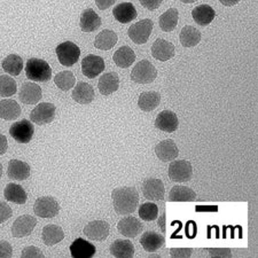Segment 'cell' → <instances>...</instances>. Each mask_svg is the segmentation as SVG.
<instances>
[{"label":"cell","mask_w":258,"mask_h":258,"mask_svg":"<svg viewBox=\"0 0 258 258\" xmlns=\"http://www.w3.org/2000/svg\"><path fill=\"white\" fill-rule=\"evenodd\" d=\"M114 209L118 215H130L138 208L139 194L135 187H119L111 193Z\"/></svg>","instance_id":"1"},{"label":"cell","mask_w":258,"mask_h":258,"mask_svg":"<svg viewBox=\"0 0 258 258\" xmlns=\"http://www.w3.org/2000/svg\"><path fill=\"white\" fill-rule=\"evenodd\" d=\"M26 75L28 80L37 83H43L51 80L52 69L46 61L31 57L26 64Z\"/></svg>","instance_id":"2"},{"label":"cell","mask_w":258,"mask_h":258,"mask_svg":"<svg viewBox=\"0 0 258 258\" xmlns=\"http://www.w3.org/2000/svg\"><path fill=\"white\" fill-rule=\"evenodd\" d=\"M156 68L148 60H141L131 72V80L138 84H149L156 80Z\"/></svg>","instance_id":"3"},{"label":"cell","mask_w":258,"mask_h":258,"mask_svg":"<svg viewBox=\"0 0 258 258\" xmlns=\"http://www.w3.org/2000/svg\"><path fill=\"white\" fill-rule=\"evenodd\" d=\"M57 59L62 66L72 67L80 59L81 49L73 41H64L61 43L55 49Z\"/></svg>","instance_id":"4"},{"label":"cell","mask_w":258,"mask_h":258,"mask_svg":"<svg viewBox=\"0 0 258 258\" xmlns=\"http://www.w3.org/2000/svg\"><path fill=\"white\" fill-rule=\"evenodd\" d=\"M153 31V21L149 19L141 20L139 22L128 28V37H130L131 40L136 44H145L147 43L149 37H151V33Z\"/></svg>","instance_id":"5"},{"label":"cell","mask_w":258,"mask_h":258,"mask_svg":"<svg viewBox=\"0 0 258 258\" xmlns=\"http://www.w3.org/2000/svg\"><path fill=\"white\" fill-rule=\"evenodd\" d=\"M33 211L38 217L53 218L59 214L60 206L56 202V200L52 197H41L36 200Z\"/></svg>","instance_id":"6"},{"label":"cell","mask_w":258,"mask_h":258,"mask_svg":"<svg viewBox=\"0 0 258 258\" xmlns=\"http://www.w3.org/2000/svg\"><path fill=\"white\" fill-rule=\"evenodd\" d=\"M33 133H35V127H33L31 120L28 119L15 122L10 128L11 137L19 144L30 143Z\"/></svg>","instance_id":"7"},{"label":"cell","mask_w":258,"mask_h":258,"mask_svg":"<svg viewBox=\"0 0 258 258\" xmlns=\"http://www.w3.org/2000/svg\"><path fill=\"white\" fill-rule=\"evenodd\" d=\"M193 168L188 161H174L169 165V178L174 182H185L192 178Z\"/></svg>","instance_id":"8"},{"label":"cell","mask_w":258,"mask_h":258,"mask_svg":"<svg viewBox=\"0 0 258 258\" xmlns=\"http://www.w3.org/2000/svg\"><path fill=\"white\" fill-rule=\"evenodd\" d=\"M55 106L49 102H41L35 109H32L30 114L31 122L36 123L37 125H45V124L52 123L55 117Z\"/></svg>","instance_id":"9"},{"label":"cell","mask_w":258,"mask_h":258,"mask_svg":"<svg viewBox=\"0 0 258 258\" xmlns=\"http://www.w3.org/2000/svg\"><path fill=\"white\" fill-rule=\"evenodd\" d=\"M144 197L149 201H161L164 199L165 187L164 184L157 178H148L143 182Z\"/></svg>","instance_id":"10"},{"label":"cell","mask_w":258,"mask_h":258,"mask_svg":"<svg viewBox=\"0 0 258 258\" xmlns=\"http://www.w3.org/2000/svg\"><path fill=\"white\" fill-rule=\"evenodd\" d=\"M86 238L93 241H105L110 233V225L105 220H93L84 227Z\"/></svg>","instance_id":"11"},{"label":"cell","mask_w":258,"mask_h":258,"mask_svg":"<svg viewBox=\"0 0 258 258\" xmlns=\"http://www.w3.org/2000/svg\"><path fill=\"white\" fill-rule=\"evenodd\" d=\"M105 61L101 56L98 55H87L82 61V72L87 78L98 77L103 70H105Z\"/></svg>","instance_id":"12"},{"label":"cell","mask_w":258,"mask_h":258,"mask_svg":"<svg viewBox=\"0 0 258 258\" xmlns=\"http://www.w3.org/2000/svg\"><path fill=\"white\" fill-rule=\"evenodd\" d=\"M37 225V220L30 215L20 216L12 226V234L15 238H24V236L30 235L33 228Z\"/></svg>","instance_id":"13"},{"label":"cell","mask_w":258,"mask_h":258,"mask_svg":"<svg viewBox=\"0 0 258 258\" xmlns=\"http://www.w3.org/2000/svg\"><path fill=\"white\" fill-rule=\"evenodd\" d=\"M117 230L120 234L126 236V238H135V236L143 232L144 225L140 220H138V218L128 216V217L119 220V223L117 224Z\"/></svg>","instance_id":"14"},{"label":"cell","mask_w":258,"mask_h":258,"mask_svg":"<svg viewBox=\"0 0 258 258\" xmlns=\"http://www.w3.org/2000/svg\"><path fill=\"white\" fill-rule=\"evenodd\" d=\"M41 97H43L41 89L36 83H24L19 93L20 101L26 105H36L37 102L40 101Z\"/></svg>","instance_id":"15"},{"label":"cell","mask_w":258,"mask_h":258,"mask_svg":"<svg viewBox=\"0 0 258 258\" xmlns=\"http://www.w3.org/2000/svg\"><path fill=\"white\" fill-rule=\"evenodd\" d=\"M179 120L177 115L171 110H163L157 115L155 119V126L159 130L168 133H172L178 128Z\"/></svg>","instance_id":"16"},{"label":"cell","mask_w":258,"mask_h":258,"mask_svg":"<svg viewBox=\"0 0 258 258\" xmlns=\"http://www.w3.org/2000/svg\"><path fill=\"white\" fill-rule=\"evenodd\" d=\"M174 45L164 39H156L152 46V55L159 61H168L174 56Z\"/></svg>","instance_id":"17"},{"label":"cell","mask_w":258,"mask_h":258,"mask_svg":"<svg viewBox=\"0 0 258 258\" xmlns=\"http://www.w3.org/2000/svg\"><path fill=\"white\" fill-rule=\"evenodd\" d=\"M155 154L161 161L170 162L177 159L179 155V149L173 140L166 139L156 145Z\"/></svg>","instance_id":"18"},{"label":"cell","mask_w":258,"mask_h":258,"mask_svg":"<svg viewBox=\"0 0 258 258\" xmlns=\"http://www.w3.org/2000/svg\"><path fill=\"white\" fill-rule=\"evenodd\" d=\"M94 245L82 238H78L70 245V253L75 258H91L95 255Z\"/></svg>","instance_id":"19"},{"label":"cell","mask_w":258,"mask_h":258,"mask_svg":"<svg viewBox=\"0 0 258 258\" xmlns=\"http://www.w3.org/2000/svg\"><path fill=\"white\" fill-rule=\"evenodd\" d=\"M95 93L93 87L85 82H80L75 86L73 92V99L74 101L81 105H89L94 100Z\"/></svg>","instance_id":"20"},{"label":"cell","mask_w":258,"mask_h":258,"mask_svg":"<svg viewBox=\"0 0 258 258\" xmlns=\"http://www.w3.org/2000/svg\"><path fill=\"white\" fill-rule=\"evenodd\" d=\"M30 176V165L20 160H12L8 163V177L13 180H26Z\"/></svg>","instance_id":"21"},{"label":"cell","mask_w":258,"mask_h":258,"mask_svg":"<svg viewBox=\"0 0 258 258\" xmlns=\"http://www.w3.org/2000/svg\"><path fill=\"white\" fill-rule=\"evenodd\" d=\"M98 87L100 93L103 95H110L116 92L119 87V77L116 73H107L100 77Z\"/></svg>","instance_id":"22"},{"label":"cell","mask_w":258,"mask_h":258,"mask_svg":"<svg viewBox=\"0 0 258 258\" xmlns=\"http://www.w3.org/2000/svg\"><path fill=\"white\" fill-rule=\"evenodd\" d=\"M140 243L146 251L154 252L163 247V244L165 243V238L163 235H161L160 233L148 231L144 233V235L141 236Z\"/></svg>","instance_id":"23"},{"label":"cell","mask_w":258,"mask_h":258,"mask_svg":"<svg viewBox=\"0 0 258 258\" xmlns=\"http://www.w3.org/2000/svg\"><path fill=\"white\" fill-rule=\"evenodd\" d=\"M114 18L118 21V22L125 24L131 22V21L137 18V10L131 3H122L116 6L113 10Z\"/></svg>","instance_id":"24"},{"label":"cell","mask_w":258,"mask_h":258,"mask_svg":"<svg viewBox=\"0 0 258 258\" xmlns=\"http://www.w3.org/2000/svg\"><path fill=\"white\" fill-rule=\"evenodd\" d=\"M192 16L199 26L207 27L214 21L216 12L209 5H199L192 11Z\"/></svg>","instance_id":"25"},{"label":"cell","mask_w":258,"mask_h":258,"mask_svg":"<svg viewBox=\"0 0 258 258\" xmlns=\"http://www.w3.org/2000/svg\"><path fill=\"white\" fill-rule=\"evenodd\" d=\"M81 29L84 32H93L101 26V19L93 10H85L81 15Z\"/></svg>","instance_id":"26"},{"label":"cell","mask_w":258,"mask_h":258,"mask_svg":"<svg viewBox=\"0 0 258 258\" xmlns=\"http://www.w3.org/2000/svg\"><path fill=\"white\" fill-rule=\"evenodd\" d=\"M4 197L7 201L13 202L15 205H24L28 199L26 190L19 184H8L4 190Z\"/></svg>","instance_id":"27"},{"label":"cell","mask_w":258,"mask_h":258,"mask_svg":"<svg viewBox=\"0 0 258 258\" xmlns=\"http://www.w3.org/2000/svg\"><path fill=\"white\" fill-rule=\"evenodd\" d=\"M21 115V107L18 101L11 99H5L0 101V118L5 120H13L19 118Z\"/></svg>","instance_id":"28"},{"label":"cell","mask_w":258,"mask_h":258,"mask_svg":"<svg viewBox=\"0 0 258 258\" xmlns=\"http://www.w3.org/2000/svg\"><path fill=\"white\" fill-rule=\"evenodd\" d=\"M113 60L116 63V66H118L119 68L125 69L135 63L136 54H135V52H133V49L131 47L122 46L115 52Z\"/></svg>","instance_id":"29"},{"label":"cell","mask_w":258,"mask_h":258,"mask_svg":"<svg viewBox=\"0 0 258 258\" xmlns=\"http://www.w3.org/2000/svg\"><path fill=\"white\" fill-rule=\"evenodd\" d=\"M109 250L111 255L117 258H130L135 255V247L130 240H116Z\"/></svg>","instance_id":"30"},{"label":"cell","mask_w":258,"mask_h":258,"mask_svg":"<svg viewBox=\"0 0 258 258\" xmlns=\"http://www.w3.org/2000/svg\"><path fill=\"white\" fill-rule=\"evenodd\" d=\"M118 37L113 30H102L95 37L94 46L102 51H109L117 43Z\"/></svg>","instance_id":"31"},{"label":"cell","mask_w":258,"mask_h":258,"mask_svg":"<svg viewBox=\"0 0 258 258\" xmlns=\"http://www.w3.org/2000/svg\"><path fill=\"white\" fill-rule=\"evenodd\" d=\"M197 199V193L186 186H174L169 193V200L171 202H192Z\"/></svg>","instance_id":"32"},{"label":"cell","mask_w":258,"mask_h":258,"mask_svg":"<svg viewBox=\"0 0 258 258\" xmlns=\"http://www.w3.org/2000/svg\"><path fill=\"white\" fill-rule=\"evenodd\" d=\"M179 39L184 47H194L201 41V32L192 26H186L181 29Z\"/></svg>","instance_id":"33"},{"label":"cell","mask_w":258,"mask_h":258,"mask_svg":"<svg viewBox=\"0 0 258 258\" xmlns=\"http://www.w3.org/2000/svg\"><path fill=\"white\" fill-rule=\"evenodd\" d=\"M43 242L46 245H54L64 239V232L57 225H47L43 228Z\"/></svg>","instance_id":"34"},{"label":"cell","mask_w":258,"mask_h":258,"mask_svg":"<svg viewBox=\"0 0 258 258\" xmlns=\"http://www.w3.org/2000/svg\"><path fill=\"white\" fill-rule=\"evenodd\" d=\"M161 102V95L159 92H144L140 94L138 106L144 111H153L159 107Z\"/></svg>","instance_id":"35"},{"label":"cell","mask_w":258,"mask_h":258,"mask_svg":"<svg viewBox=\"0 0 258 258\" xmlns=\"http://www.w3.org/2000/svg\"><path fill=\"white\" fill-rule=\"evenodd\" d=\"M3 69L12 76H19L23 69L22 57L16 55V54H11V55L6 56L3 61Z\"/></svg>","instance_id":"36"},{"label":"cell","mask_w":258,"mask_h":258,"mask_svg":"<svg viewBox=\"0 0 258 258\" xmlns=\"http://www.w3.org/2000/svg\"><path fill=\"white\" fill-rule=\"evenodd\" d=\"M179 13L176 8H170L165 12V13L160 16V28L165 32H170L174 30V28L178 24Z\"/></svg>","instance_id":"37"},{"label":"cell","mask_w":258,"mask_h":258,"mask_svg":"<svg viewBox=\"0 0 258 258\" xmlns=\"http://www.w3.org/2000/svg\"><path fill=\"white\" fill-rule=\"evenodd\" d=\"M54 83L62 91H69L76 84V77L72 72H61L54 78Z\"/></svg>","instance_id":"38"},{"label":"cell","mask_w":258,"mask_h":258,"mask_svg":"<svg viewBox=\"0 0 258 258\" xmlns=\"http://www.w3.org/2000/svg\"><path fill=\"white\" fill-rule=\"evenodd\" d=\"M16 91H18V86H16V82L13 78L7 76V75L0 76V97H13Z\"/></svg>","instance_id":"39"},{"label":"cell","mask_w":258,"mask_h":258,"mask_svg":"<svg viewBox=\"0 0 258 258\" xmlns=\"http://www.w3.org/2000/svg\"><path fill=\"white\" fill-rule=\"evenodd\" d=\"M139 217L146 222H153L159 216V207L153 202H146L141 205L138 210Z\"/></svg>","instance_id":"40"},{"label":"cell","mask_w":258,"mask_h":258,"mask_svg":"<svg viewBox=\"0 0 258 258\" xmlns=\"http://www.w3.org/2000/svg\"><path fill=\"white\" fill-rule=\"evenodd\" d=\"M13 215V211H12V208L7 205L5 202L0 201V224L5 223L6 220L10 219Z\"/></svg>","instance_id":"41"},{"label":"cell","mask_w":258,"mask_h":258,"mask_svg":"<svg viewBox=\"0 0 258 258\" xmlns=\"http://www.w3.org/2000/svg\"><path fill=\"white\" fill-rule=\"evenodd\" d=\"M192 253H193V249L190 248H172L171 250H170V255L177 258L190 257Z\"/></svg>","instance_id":"42"},{"label":"cell","mask_w":258,"mask_h":258,"mask_svg":"<svg viewBox=\"0 0 258 258\" xmlns=\"http://www.w3.org/2000/svg\"><path fill=\"white\" fill-rule=\"evenodd\" d=\"M22 257L23 258H27V257H30V258H35V257L43 258L44 257V253L41 252L38 248L33 247V245H30V247H27V248L23 249Z\"/></svg>","instance_id":"43"},{"label":"cell","mask_w":258,"mask_h":258,"mask_svg":"<svg viewBox=\"0 0 258 258\" xmlns=\"http://www.w3.org/2000/svg\"><path fill=\"white\" fill-rule=\"evenodd\" d=\"M13 255V248L7 241H0V257L7 258Z\"/></svg>","instance_id":"44"},{"label":"cell","mask_w":258,"mask_h":258,"mask_svg":"<svg viewBox=\"0 0 258 258\" xmlns=\"http://www.w3.org/2000/svg\"><path fill=\"white\" fill-rule=\"evenodd\" d=\"M209 253L212 257H231L232 252L228 248H211L209 249Z\"/></svg>","instance_id":"45"},{"label":"cell","mask_w":258,"mask_h":258,"mask_svg":"<svg viewBox=\"0 0 258 258\" xmlns=\"http://www.w3.org/2000/svg\"><path fill=\"white\" fill-rule=\"evenodd\" d=\"M141 5L149 11H155L161 6L163 0H139Z\"/></svg>","instance_id":"46"},{"label":"cell","mask_w":258,"mask_h":258,"mask_svg":"<svg viewBox=\"0 0 258 258\" xmlns=\"http://www.w3.org/2000/svg\"><path fill=\"white\" fill-rule=\"evenodd\" d=\"M115 3H116V0H95V4H97L98 8L101 11L108 10V8H109L110 6H113Z\"/></svg>","instance_id":"47"},{"label":"cell","mask_w":258,"mask_h":258,"mask_svg":"<svg viewBox=\"0 0 258 258\" xmlns=\"http://www.w3.org/2000/svg\"><path fill=\"white\" fill-rule=\"evenodd\" d=\"M7 138L4 135H0V155L5 154L7 152Z\"/></svg>","instance_id":"48"},{"label":"cell","mask_w":258,"mask_h":258,"mask_svg":"<svg viewBox=\"0 0 258 258\" xmlns=\"http://www.w3.org/2000/svg\"><path fill=\"white\" fill-rule=\"evenodd\" d=\"M219 2H220V3H222L224 6H228V7H230V6H234V5H238V4H239V2H240V0H219Z\"/></svg>","instance_id":"49"},{"label":"cell","mask_w":258,"mask_h":258,"mask_svg":"<svg viewBox=\"0 0 258 258\" xmlns=\"http://www.w3.org/2000/svg\"><path fill=\"white\" fill-rule=\"evenodd\" d=\"M180 2H182L184 4H193L195 2H198V0H180Z\"/></svg>","instance_id":"50"},{"label":"cell","mask_w":258,"mask_h":258,"mask_svg":"<svg viewBox=\"0 0 258 258\" xmlns=\"http://www.w3.org/2000/svg\"><path fill=\"white\" fill-rule=\"evenodd\" d=\"M2 176H3V165L0 163V178H2Z\"/></svg>","instance_id":"51"}]
</instances>
